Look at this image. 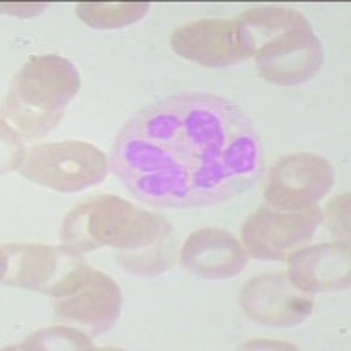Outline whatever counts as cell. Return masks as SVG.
Returning <instances> with one entry per match:
<instances>
[{
	"instance_id": "1",
	"label": "cell",
	"mask_w": 351,
	"mask_h": 351,
	"mask_svg": "<svg viewBox=\"0 0 351 351\" xmlns=\"http://www.w3.org/2000/svg\"><path fill=\"white\" fill-rule=\"evenodd\" d=\"M111 169L149 206H215L256 183L262 141L237 104L209 93H183L132 116L112 144Z\"/></svg>"
},
{
	"instance_id": "2",
	"label": "cell",
	"mask_w": 351,
	"mask_h": 351,
	"mask_svg": "<svg viewBox=\"0 0 351 351\" xmlns=\"http://www.w3.org/2000/svg\"><path fill=\"white\" fill-rule=\"evenodd\" d=\"M62 239L77 252L109 247L118 262L137 276H155L172 258V227L162 215L116 195H95L72 209Z\"/></svg>"
},
{
	"instance_id": "3",
	"label": "cell",
	"mask_w": 351,
	"mask_h": 351,
	"mask_svg": "<svg viewBox=\"0 0 351 351\" xmlns=\"http://www.w3.org/2000/svg\"><path fill=\"white\" fill-rule=\"evenodd\" d=\"M81 88L80 71L58 55L30 56L16 72L2 106V121L25 141H37L60 123Z\"/></svg>"
},
{
	"instance_id": "4",
	"label": "cell",
	"mask_w": 351,
	"mask_h": 351,
	"mask_svg": "<svg viewBox=\"0 0 351 351\" xmlns=\"http://www.w3.org/2000/svg\"><path fill=\"white\" fill-rule=\"evenodd\" d=\"M109 160L97 146L83 141L36 144L18 171L27 180L53 192L76 193L106 180Z\"/></svg>"
},
{
	"instance_id": "5",
	"label": "cell",
	"mask_w": 351,
	"mask_h": 351,
	"mask_svg": "<svg viewBox=\"0 0 351 351\" xmlns=\"http://www.w3.org/2000/svg\"><path fill=\"white\" fill-rule=\"evenodd\" d=\"M121 302V290L114 280L84 263L69 281L64 295L56 299L55 315L90 337H97L114 327Z\"/></svg>"
},
{
	"instance_id": "6",
	"label": "cell",
	"mask_w": 351,
	"mask_h": 351,
	"mask_svg": "<svg viewBox=\"0 0 351 351\" xmlns=\"http://www.w3.org/2000/svg\"><path fill=\"white\" fill-rule=\"evenodd\" d=\"M80 252L48 244H4L2 246V283L27 288L56 299L60 288L83 265Z\"/></svg>"
},
{
	"instance_id": "7",
	"label": "cell",
	"mask_w": 351,
	"mask_h": 351,
	"mask_svg": "<svg viewBox=\"0 0 351 351\" xmlns=\"http://www.w3.org/2000/svg\"><path fill=\"white\" fill-rule=\"evenodd\" d=\"M334 183V167L327 158L311 152H297L281 156L272 165L263 197L276 209L302 211L315 208Z\"/></svg>"
},
{
	"instance_id": "8",
	"label": "cell",
	"mask_w": 351,
	"mask_h": 351,
	"mask_svg": "<svg viewBox=\"0 0 351 351\" xmlns=\"http://www.w3.org/2000/svg\"><path fill=\"white\" fill-rule=\"evenodd\" d=\"M322 219L324 216L316 206L302 211L265 206L244 221L243 246L260 260H287L313 239Z\"/></svg>"
},
{
	"instance_id": "9",
	"label": "cell",
	"mask_w": 351,
	"mask_h": 351,
	"mask_svg": "<svg viewBox=\"0 0 351 351\" xmlns=\"http://www.w3.org/2000/svg\"><path fill=\"white\" fill-rule=\"evenodd\" d=\"M260 77L278 86L307 83L324 65V44L313 27L291 28L256 49L253 55Z\"/></svg>"
},
{
	"instance_id": "10",
	"label": "cell",
	"mask_w": 351,
	"mask_h": 351,
	"mask_svg": "<svg viewBox=\"0 0 351 351\" xmlns=\"http://www.w3.org/2000/svg\"><path fill=\"white\" fill-rule=\"evenodd\" d=\"M239 302L246 316L269 327H295L313 311L311 297L285 274L253 278L241 290Z\"/></svg>"
},
{
	"instance_id": "11",
	"label": "cell",
	"mask_w": 351,
	"mask_h": 351,
	"mask_svg": "<svg viewBox=\"0 0 351 351\" xmlns=\"http://www.w3.org/2000/svg\"><path fill=\"white\" fill-rule=\"evenodd\" d=\"M176 53L204 67H228L246 60L237 20H197L176 28L171 36Z\"/></svg>"
},
{
	"instance_id": "12",
	"label": "cell",
	"mask_w": 351,
	"mask_h": 351,
	"mask_svg": "<svg viewBox=\"0 0 351 351\" xmlns=\"http://www.w3.org/2000/svg\"><path fill=\"white\" fill-rule=\"evenodd\" d=\"M350 272V244H316L288 256V280L306 293L344 290Z\"/></svg>"
},
{
	"instance_id": "13",
	"label": "cell",
	"mask_w": 351,
	"mask_h": 351,
	"mask_svg": "<svg viewBox=\"0 0 351 351\" xmlns=\"http://www.w3.org/2000/svg\"><path fill=\"white\" fill-rule=\"evenodd\" d=\"M181 263L206 280H228L247 265L246 247L219 228H199L181 250Z\"/></svg>"
},
{
	"instance_id": "14",
	"label": "cell",
	"mask_w": 351,
	"mask_h": 351,
	"mask_svg": "<svg viewBox=\"0 0 351 351\" xmlns=\"http://www.w3.org/2000/svg\"><path fill=\"white\" fill-rule=\"evenodd\" d=\"M237 20L239 27V40L247 58H252L263 44L271 40L272 37L291 30V28L309 27V21L302 12L295 9L287 8H272V5H263V8L250 9L243 12Z\"/></svg>"
},
{
	"instance_id": "15",
	"label": "cell",
	"mask_w": 351,
	"mask_h": 351,
	"mask_svg": "<svg viewBox=\"0 0 351 351\" xmlns=\"http://www.w3.org/2000/svg\"><path fill=\"white\" fill-rule=\"evenodd\" d=\"M149 11L148 2H80L76 14L92 28H121L143 20Z\"/></svg>"
},
{
	"instance_id": "16",
	"label": "cell",
	"mask_w": 351,
	"mask_h": 351,
	"mask_svg": "<svg viewBox=\"0 0 351 351\" xmlns=\"http://www.w3.org/2000/svg\"><path fill=\"white\" fill-rule=\"evenodd\" d=\"M92 337L80 328L51 327L40 328L21 341L16 346L5 350H90Z\"/></svg>"
},
{
	"instance_id": "17",
	"label": "cell",
	"mask_w": 351,
	"mask_h": 351,
	"mask_svg": "<svg viewBox=\"0 0 351 351\" xmlns=\"http://www.w3.org/2000/svg\"><path fill=\"white\" fill-rule=\"evenodd\" d=\"M325 219L334 239L350 244V192L339 193L328 202Z\"/></svg>"
},
{
	"instance_id": "18",
	"label": "cell",
	"mask_w": 351,
	"mask_h": 351,
	"mask_svg": "<svg viewBox=\"0 0 351 351\" xmlns=\"http://www.w3.org/2000/svg\"><path fill=\"white\" fill-rule=\"evenodd\" d=\"M2 171H14L23 164L27 152H25V141L12 130L5 121H2Z\"/></svg>"
}]
</instances>
